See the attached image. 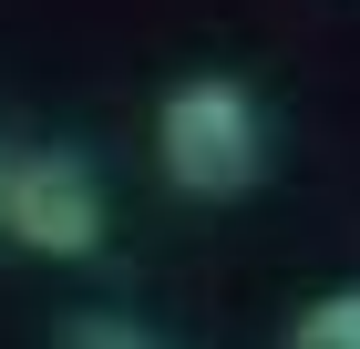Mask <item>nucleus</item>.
<instances>
[{"label": "nucleus", "instance_id": "nucleus-5", "mask_svg": "<svg viewBox=\"0 0 360 349\" xmlns=\"http://www.w3.org/2000/svg\"><path fill=\"white\" fill-rule=\"evenodd\" d=\"M0 185H11V144H0Z\"/></svg>", "mask_w": 360, "mask_h": 349}, {"label": "nucleus", "instance_id": "nucleus-2", "mask_svg": "<svg viewBox=\"0 0 360 349\" xmlns=\"http://www.w3.org/2000/svg\"><path fill=\"white\" fill-rule=\"evenodd\" d=\"M113 226L103 206V175H93L83 144H31V154H11V185H0V237H21L31 257H52V268H72V257H93Z\"/></svg>", "mask_w": 360, "mask_h": 349}, {"label": "nucleus", "instance_id": "nucleus-1", "mask_svg": "<svg viewBox=\"0 0 360 349\" xmlns=\"http://www.w3.org/2000/svg\"><path fill=\"white\" fill-rule=\"evenodd\" d=\"M155 164L195 206H237L268 185V103L237 72H186L155 103Z\"/></svg>", "mask_w": 360, "mask_h": 349}, {"label": "nucleus", "instance_id": "nucleus-4", "mask_svg": "<svg viewBox=\"0 0 360 349\" xmlns=\"http://www.w3.org/2000/svg\"><path fill=\"white\" fill-rule=\"evenodd\" d=\"M288 349H360V288H319L288 329Z\"/></svg>", "mask_w": 360, "mask_h": 349}, {"label": "nucleus", "instance_id": "nucleus-3", "mask_svg": "<svg viewBox=\"0 0 360 349\" xmlns=\"http://www.w3.org/2000/svg\"><path fill=\"white\" fill-rule=\"evenodd\" d=\"M52 349H165V339H155L134 308H72V319L52 329Z\"/></svg>", "mask_w": 360, "mask_h": 349}]
</instances>
